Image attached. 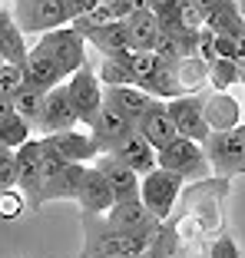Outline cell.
I'll return each mask as SVG.
<instances>
[{"instance_id": "29", "label": "cell", "mask_w": 245, "mask_h": 258, "mask_svg": "<svg viewBox=\"0 0 245 258\" xmlns=\"http://www.w3.org/2000/svg\"><path fill=\"white\" fill-rule=\"evenodd\" d=\"M30 139H33V126H30L27 119H23L20 113L7 116V119L0 122V149L17 152L23 143H30Z\"/></svg>"}, {"instance_id": "19", "label": "cell", "mask_w": 245, "mask_h": 258, "mask_svg": "<svg viewBox=\"0 0 245 258\" xmlns=\"http://www.w3.org/2000/svg\"><path fill=\"white\" fill-rule=\"evenodd\" d=\"M136 129L156 146V152L166 149L172 139H179V129H176V122H172V116H169L166 99H153V106L143 113V119L136 122Z\"/></svg>"}, {"instance_id": "17", "label": "cell", "mask_w": 245, "mask_h": 258, "mask_svg": "<svg viewBox=\"0 0 245 258\" xmlns=\"http://www.w3.org/2000/svg\"><path fill=\"white\" fill-rule=\"evenodd\" d=\"M133 129H136V122H133L130 116H122L116 106L106 103V106L100 109V116L93 119L90 133H93V139H96V146H100V152H113L116 146L133 133Z\"/></svg>"}, {"instance_id": "14", "label": "cell", "mask_w": 245, "mask_h": 258, "mask_svg": "<svg viewBox=\"0 0 245 258\" xmlns=\"http://www.w3.org/2000/svg\"><path fill=\"white\" fill-rule=\"evenodd\" d=\"M93 166L106 175V182H109V189H113L116 202H133V199H139V182H143V175H139L136 169H130L122 159H116L113 152H103Z\"/></svg>"}, {"instance_id": "3", "label": "cell", "mask_w": 245, "mask_h": 258, "mask_svg": "<svg viewBox=\"0 0 245 258\" xmlns=\"http://www.w3.org/2000/svg\"><path fill=\"white\" fill-rule=\"evenodd\" d=\"M182 185H186L182 175L156 166L153 172H146L143 182H139V202H143L159 222H169V215H172V209H176L179 196H182Z\"/></svg>"}, {"instance_id": "43", "label": "cell", "mask_w": 245, "mask_h": 258, "mask_svg": "<svg viewBox=\"0 0 245 258\" xmlns=\"http://www.w3.org/2000/svg\"><path fill=\"white\" fill-rule=\"evenodd\" d=\"M242 175H245V172H242Z\"/></svg>"}, {"instance_id": "33", "label": "cell", "mask_w": 245, "mask_h": 258, "mask_svg": "<svg viewBox=\"0 0 245 258\" xmlns=\"http://www.w3.org/2000/svg\"><path fill=\"white\" fill-rule=\"evenodd\" d=\"M7 189H17V159H14V152H0V192H7Z\"/></svg>"}, {"instance_id": "9", "label": "cell", "mask_w": 245, "mask_h": 258, "mask_svg": "<svg viewBox=\"0 0 245 258\" xmlns=\"http://www.w3.org/2000/svg\"><path fill=\"white\" fill-rule=\"evenodd\" d=\"M70 23L83 33L86 43L100 50V56H126V53H133L130 33H126V23H122V20L93 23L90 17H77V20H70Z\"/></svg>"}, {"instance_id": "25", "label": "cell", "mask_w": 245, "mask_h": 258, "mask_svg": "<svg viewBox=\"0 0 245 258\" xmlns=\"http://www.w3.org/2000/svg\"><path fill=\"white\" fill-rule=\"evenodd\" d=\"M206 27L215 33V37H238V33H245V17H242L238 0L219 4V7L206 17Z\"/></svg>"}, {"instance_id": "5", "label": "cell", "mask_w": 245, "mask_h": 258, "mask_svg": "<svg viewBox=\"0 0 245 258\" xmlns=\"http://www.w3.org/2000/svg\"><path fill=\"white\" fill-rule=\"evenodd\" d=\"M37 46L43 50V53H50L56 63H60L63 70H67L70 76L77 73V70H83V67H90L86 63V40H83V33L73 27V23H67V27H56V30H50V33H40V40H37Z\"/></svg>"}, {"instance_id": "36", "label": "cell", "mask_w": 245, "mask_h": 258, "mask_svg": "<svg viewBox=\"0 0 245 258\" xmlns=\"http://www.w3.org/2000/svg\"><path fill=\"white\" fill-rule=\"evenodd\" d=\"M179 4H182V0H149V10H153L156 17H169Z\"/></svg>"}, {"instance_id": "15", "label": "cell", "mask_w": 245, "mask_h": 258, "mask_svg": "<svg viewBox=\"0 0 245 258\" xmlns=\"http://www.w3.org/2000/svg\"><path fill=\"white\" fill-rule=\"evenodd\" d=\"M169 116H172V122H176L179 136L186 139H196V143H206L209 139V122L206 116H202V103L199 96H179V99H169Z\"/></svg>"}, {"instance_id": "39", "label": "cell", "mask_w": 245, "mask_h": 258, "mask_svg": "<svg viewBox=\"0 0 245 258\" xmlns=\"http://www.w3.org/2000/svg\"><path fill=\"white\" fill-rule=\"evenodd\" d=\"M133 10H149V0H126Z\"/></svg>"}, {"instance_id": "35", "label": "cell", "mask_w": 245, "mask_h": 258, "mask_svg": "<svg viewBox=\"0 0 245 258\" xmlns=\"http://www.w3.org/2000/svg\"><path fill=\"white\" fill-rule=\"evenodd\" d=\"M67 4V14H70V20H77V17H90L93 10L100 7L103 0H63Z\"/></svg>"}, {"instance_id": "26", "label": "cell", "mask_w": 245, "mask_h": 258, "mask_svg": "<svg viewBox=\"0 0 245 258\" xmlns=\"http://www.w3.org/2000/svg\"><path fill=\"white\" fill-rule=\"evenodd\" d=\"M176 76L182 86V96H199L209 90V63L199 56H186L182 63H176Z\"/></svg>"}, {"instance_id": "7", "label": "cell", "mask_w": 245, "mask_h": 258, "mask_svg": "<svg viewBox=\"0 0 245 258\" xmlns=\"http://www.w3.org/2000/svg\"><path fill=\"white\" fill-rule=\"evenodd\" d=\"M159 169H169V172L182 175V179H206L212 169H209L206 149L196 139H172L166 149H159Z\"/></svg>"}, {"instance_id": "27", "label": "cell", "mask_w": 245, "mask_h": 258, "mask_svg": "<svg viewBox=\"0 0 245 258\" xmlns=\"http://www.w3.org/2000/svg\"><path fill=\"white\" fill-rule=\"evenodd\" d=\"M130 56H103L100 67H96V76L103 80V86H136V73L130 67Z\"/></svg>"}, {"instance_id": "2", "label": "cell", "mask_w": 245, "mask_h": 258, "mask_svg": "<svg viewBox=\"0 0 245 258\" xmlns=\"http://www.w3.org/2000/svg\"><path fill=\"white\" fill-rule=\"evenodd\" d=\"M206 149L209 169L219 179H232V175L245 172V122L235 129H222V133H209V139L202 143Z\"/></svg>"}, {"instance_id": "28", "label": "cell", "mask_w": 245, "mask_h": 258, "mask_svg": "<svg viewBox=\"0 0 245 258\" xmlns=\"http://www.w3.org/2000/svg\"><path fill=\"white\" fill-rule=\"evenodd\" d=\"M238 83H242V67H238L235 60L219 56V60L209 63V90H215V93H232Z\"/></svg>"}, {"instance_id": "21", "label": "cell", "mask_w": 245, "mask_h": 258, "mask_svg": "<svg viewBox=\"0 0 245 258\" xmlns=\"http://www.w3.org/2000/svg\"><path fill=\"white\" fill-rule=\"evenodd\" d=\"M0 56H4V63H14V67H23L27 56H30L27 33L20 30L17 17L7 7H0Z\"/></svg>"}, {"instance_id": "4", "label": "cell", "mask_w": 245, "mask_h": 258, "mask_svg": "<svg viewBox=\"0 0 245 258\" xmlns=\"http://www.w3.org/2000/svg\"><path fill=\"white\" fill-rule=\"evenodd\" d=\"M17 159V189L27 199V209L40 212L43 209V136L23 143L14 152Z\"/></svg>"}, {"instance_id": "31", "label": "cell", "mask_w": 245, "mask_h": 258, "mask_svg": "<svg viewBox=\"0 0 245 258\" xmlns=\"http://www.w3.org/2000/svg\"><path fill=\"white\" fill-rule=\"evenodd\" d=\"M27 86V76H23V67H14V63H0V99H14L17 93Z\"/></svg>"}, {"instance_id": "37", "label": "cell", "mask_w": 245, "mask_h": 258, "mask_svg": "<svg viewBox=\"0 0 245 258\" xmlns=\"http://www.w3.org/2000/svg\"><path fill=\"white\" fill-rule=\"evenodd\" d=\"M192 4H196V10H199L202 17H209L215 7H219V4H225V0H192Z\"/></svg>"}, {"instance_id": "10", "label": "cell", "mask_w": 245, "mask_h": 258, "mask_svg": "<svg viewBox=\"0 0 245 258\" xmlns=\"http://www.w3.org/2000/svg\"><path fill=\"white\" fill-rule=\"evenodd\" d=\"M106 222H109L113 232H119V235H136V238H153L162 225L139 199H133V202H116L113 209H109Z\"/></svg>"}, {"instance_id": "20", "label": "cell", "mask_w": 245, "mask_h": 258, "mask_svg": "<svg viewBox=\"0 0 245 258\" xmlns=\"http://www.w3.org/2000/svg\"><path fill=\"white\" fill-rule=\"evenodd\" d=\"M113 156H116V159H122L130 169H136L139 175L153 172V169L159 166V152H156V146L149 143V139H146L139 129H133L130 136H126L119 146H116Z\"/></svg>"}, {"instance_id": "12", "label": "cell", "mask_w": 245, "mask_h": 258, "mask_svg": "<svg viewBox=\"0 0 245 258\" xmlns=\"http://www.w3.org/2000/svg\"><path fill=\"white\" fill-rule=\"evenodd\" d=\"M77 126H80L77 106H73V99H70L67 83H60L56 90L46 93V106H43V116H40L37 129H40V136H53V133L77 129Z\"/></svg>"}, {"instance_id": "18", "label": "cell", "mask_w": 245, "mask_h": 258, "mask_svg": "<svg viewBox=\"0 0 245 258\" xmlns=\"http://www.w3.org/2000/svg\"><path fill=\"white\" fill-rule=\"evenodd\" d=\"M23 76H27V86H37V90H56L60 83H67L70 73L53 60L50 53H43L40 46H33L27 63H23Z\"/></svg>"}, {"instance_id": "13", "label": "cell", "mask_w": 245, "mask_h": 258, "mask_svg": "<svg viewBox=\"0 0 245 258\" xmlns=\"http://www.w3.org/2000/svg\"><path fill=\"white\" fill-rule=\"evenodd\" d=\"M199 103H202V116H206L209 129L212 133H222V129H235L242 126V103H238L232 93H215L206 90L199 93Z\"/></svg>"}, {"instance_id": "34", "label": "cell", "mask_w": 245, "mask_h": 258, "mask_svg": "<svg viewBox=\"0 0 245 258\" xmlns=\"http://www.w3.org/2000/svg\"><path fill=\"white\" fill-rule=\"evenodd\" d=\"M206 258H242V251H238V245L232 242L229 235H219L212 242V248H209Z\"/></svg>"}, {"instance_id": "22", "label": "cell", "mask_w": 245, "mask_h": 258, "mask_svg": "<svg viewBox=\"0 0 245 258\" xmlns=\"http://www.w3.org/2000/svg\"><path fill=\"white\" fill-rule=\"evenodd\" d=\"M86 166H77V162H67L60 172H53L50 179H43V205L46 202H60V199H73L77 202L80 185H83Z\"/></svg>"}, {"instance_id": "40", "label": "cell", "mask_w": 245, "mask_h": 258, "mask_svg": "<svg viewBox=\"0 0 245 258\" xmlns=\"http://www.w3.org/2000/svg\"><path fill=\"white\" fill-rule=\"evenodd\" d=\"M238 7H242V17H245V0H238Z\"/></svg>"}, {"instance_id": "6", "label": "cell", "mask_w": 245, "mask_h": 258, "mask_svg": "<svg viewBox=\"0 0 245 258\" xmlns=\"http://www.w3.org/2000/svg\"><path fill=\"white\" fill-rule=\"evenodd\" d=\"M67 90H70V99H73V106H77V116H80V126L90 129L93 119L100 116V109L106 106V86L103 80L96 76L93 67H83L67 80Z\"/></svg>"}, {"instance_id": "11", "label": "cell", "mask_w": 245, "mask_h": 258, "mask_svg": "<svg viewBox=\"0 0 245 258\" xmlns=\"http://www.w3.org/2000/svg\"><path fill=\"white\" fill-rule=\"evenodd\" d=\"M43 143L67 162H77V166H93L103 152L96 146L90 129H63V133H53V136H43Z\"/></svg>"}, {"instance_id": "32", "label": "cell", "mask_w": 245, "mask_h": 258, "mask_svg": "<svg viewBox=\"0 0 245 258\" xmlns=\"http://www.w3.org/2000/svg\"><path fill=\"white\" fill-rule=\"evenodd\" d=\"M23 209H27V199H23L20 189L0 192V219H20Z\"/></svg>"}, {"instance_id": "16", "label": "cell", "mask_w": 245, "mask_h": 258, "mask_svg": "<svg viewBox=\"0 0 245 258\" xmlns=\"http://www.w3.org/2000/svg\"><path fill=\"white\" fill-rule=\"evenodd\" d=\"M77 205H80V212H86V215H109V209L116 205V196H113V189H109L106 175L96 166H86Z\"/></svg>"}, {"instance_id": "1", "label": "cell", "mask_w": 245, "mask_h": 258, "mask_svg": "<svg viewBox=\"0 0 245 258\" xmlns=\"http://www.w3.org/2000/svg\"><path fill=\"white\" fill-rule=\"evenodd\" d=\"M80 228H83V248H80L77 258H143L153 245V238L113 232L106 215L80 212Z\"/></svg>"}, {"instance_id": "38", "label": "cell", "mask_w": 245, "mask_h": 258, "mask_svg": "<svg viewBox=\"0 0 245 258\" xmlns=\"http://www.w3.org/2000/svg\"><path fill=\"white\" fill-rule=\"evenodd\" d=\"M17 109H14V99H0V122L7 119V116H14Z\"/></svg>"}, {"instance_id": "23", "label": "cell", "mask_w": 245, "mask_h": 258, "mask_svg": "<svg viewBox=\"0 0 245 258\" xmlns=\"http://www.w3.org/2000/svg\"><path fill=\"white\" fill-rule=\"evenodd\" d=\"M106 103L116 106L122 116H130L133 122H139L143 113L153 106V96L139 86H106Z\"/></svg>"}, {"instance_id": "30", "label": "cell", "mask_w": 245, "mask_h": 258, "mask_svg": "<svg viewBox=\"0 0 245 258\" xmlns=\"http://www.w3.org/2000/svg\"><path fill=\"white\" fill-rule=\"evenodd\" d=\"M43 106H46V90H37V86H23L14 96V109L30 122L33 129H37L40 116H43Z\"/></svg>"}, {"instance_id": "41", "label": "cell", "mask_w": 245, "mask_h": 258, "mask_svg": "<svg viewBox=\"0 0 245 258\" xmlns=\"http://www.w3.org/2000/svg\"><path fill=\"white\" fill-rule=\"evenodd\" d=\"M242 86H245V70H242Z\"/></svg>"}, {"instance_id": "24", "label": "cell", "mask_w": 245, "mask_h": 258, "mask_svg": "<svg viewBox=\"0 0 245 258\" xmlns=\"http://www.w3.org/2000/svg\"><path fill=\"white\" fill-rule=\"evenodd\" d=\"M126 33H130L133 50H156V40H159V17L153 10H136V14L126 17Z\"/></svg>"}, {"instance_id": "42", "label": "cell", "mask_w": 245, "mask_h": 258, "mask_svg": "<svg viewBox=\"0 0 245 258\" xmlns=\"http://www.w3.org/2000/svg\"><path fill=\"white\" fill-rule=\"evenodd\" d=\"M0 152H4V149H0ZM7 152H10V149H7Z\"/></svg>"}, {"instance_id": "8", "label": "cell", "mask_w": 245, "mask_h": 258, "mask_svg": "<svg viewBox=\"0 0 245 258\" xmlns=\"http://www.w3.org/2000/svg\"><path fill=\"white\" fill-rule=\"evenodd\" d=\"M14 17L23 33H50L56 27H67L70 14L63 0H17Z\"/></svg>"}]
</instances>
